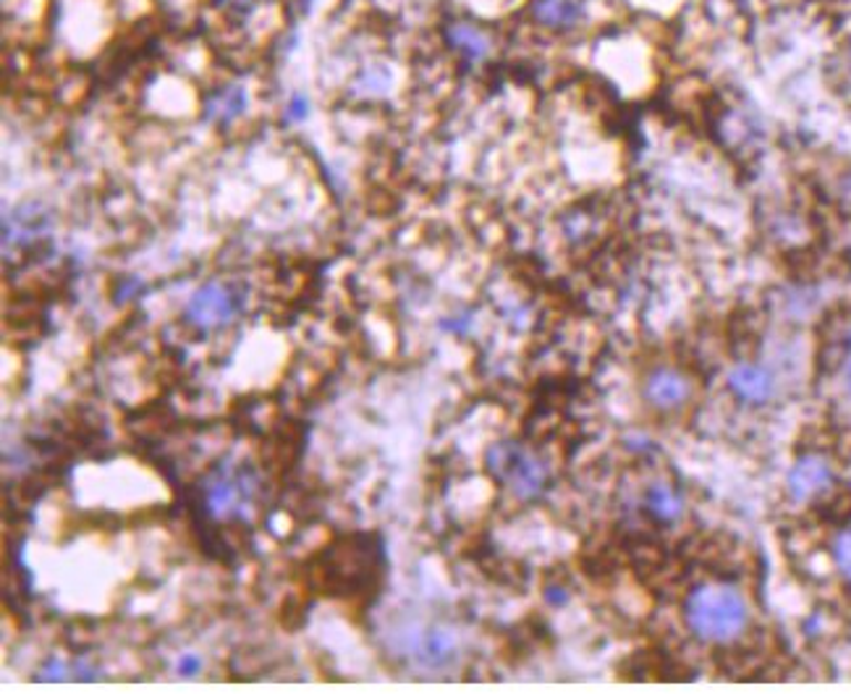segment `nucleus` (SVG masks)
Masks as SVG:
<instances>
[{"mask_svg":"<svg viewBox=\"0 0 851 694\" xmlns=\"http://www.w3.org/2000/svg\"><path fill=\"white\" fill-rule=\"evenodd\" d=\"M684 621L702 642L728 644L739 640L749 624V606L734 585H700L684 606Z\"/></svg>","mask_w":851,"mask_h":694,"instance_id":"1","label":"nucleus"},{"mask_svg":"<svg viewBox=\"0 0 851 694\" xmlns=\"http://www.w3.org/2000/svg\"><path fill=\"white\" fill-rule=\"evenodd\" d=\"M491 462L495 466V472H498L501 477L514 487V493L522 495V498H532V495L543 491L545 470L535 456H529V453L514 449V445H503V449L493 451Z\"/></svg>","mask_w":851,"mask_h":694,"instance_id":"2","label":"nucleus"},{"mask_svg":"<svg viewBox=\"0 0 851 694\" xmlns=\"http://www.w3.org/2000/svg\"><path fill=\"white\" fill-rule=\"evenodd\" d=\"M833 483V466L826 456L820 453H807L801 456L797 464L791 466L789 477H786V487H789V495L799 504L805 501L818 498L820 493H826Z\"/></svg>","mask_w":851,"mask_h":694,"instance_id":"3","label":"nucleus"},{"mask_svg":"<svg viewBox=\"0 0 851 694\" xmlns=\"http://www.w3.org/2000/svg\"><path fill=\"white\" fill-rule=\"evenodd\" d=\"M690 393V378L684 372L673 370V367H658L644 380V399H648L650 407L661 409V412H673V409L684 407Z\"/></svg>","mask_w":851,"mask_h":694,"instance_id":"4","label":"nucleus"},{"mask_svg":"<svg viewBox=\"0 0 851 694\" xmlns=\"http://www.w3.org/2000/svg\"><path fill=\"white\" fill-rule=\"evenodd\" d=\"M728 388L744 403H765L776 391V382H773V375L765 367L742 362L728 372Z\"/></svg>","mask_w":851,"mask_h":694,"instance_id":"5","label":"nucleus"},{"mask_svg":"<svg viewBox=\"0 0 851 694\" xmlns=\"http://www.w3.org/2000/svg\"><path fill=\"white\" fill-rule=\"evenodd\" d=\"M231 313H233V299L223 286H218V283H210V286L200 288L189 304L191 320L200 325L221 323L225 317H231Z\"/></svg>","mask_w":851,"mask_h":694,"instance_id":"6","label":"nucleus"},{"mask_svg":"<svg viewBox=\"0 0 851 694\" xmlns=\"http://www.w3.org/2000/svg\"><path fill=\"white\" fill-rule=\"evenodd\" d=\"M581 13H585L581 0H535L532 3V17L548 30H571Z\"/></svg>","mask_w":851,"mask_h":694,"instance_id":"7","label":"nucleus"},{"mask_svg":"<svg viewBox=\"0 0 851 694\" xmlns=\"http://www.w3.org/2000/svg\"><path fill=\"white\" fill-rule=\"evenodd\" d=\"M445 38H449L453 51H459L466 61L477 63L491 55V38H487L480 27L470 24V21H456V24H451L449 30H445Z\"/></svg>","mask_w":851,"mask_h":694,"instance_id":"8","label":"nucleus"},{"mask_svg":"<svg viewBox=\"0 0 851 694\" xmlns=\"http://www.w3.org/2000/svg\"><path fill=\"white\" fill-rule=\"evenodd\" d=\"M644 508L658 522H679L681 514H684V498L669 483H652L644 491Z\"/></svg>","mask_w":851,"mask_h":694,"instance_id":"9","label":"nucleus"},{"mask_svg":"<svg viewBox=\"0 0 851 694\" xmlns=\"http://www.w3.org/2000/svg\"><path fill=\"white\" fill-rule=\"evenodd\" d=\"M246 105V95L241 87H229L223 90L221 95H216L208 105V116L210 118H218V122H231V118H237L241 111H244Z\"/></svg>","mask_w":851,"mask_h":694,"instance_id":"10","label":"nucleus"},{"mask_svg":"<svg viewBox=\"0 0 851 694\" xmlns=\"http://www.w3.org/2000/svg\"><path fill=\"white\" fill-rule=\"evenodd\" d=\"M833 564L841 571V577L851 582V527L841 529L833 540Z\"/></svg>","mask_w":851,"mask_h":694,"instance_id":"11","label":"nucleus"},{"mask_svg":"<svg viewBox=\"0 0 851 694\" xmlns=\"http://www.w3.org/2000/svg\"><path fill=\"white\" fill-rule=\"evenodd\" d=\"M309 113V103L304 95H294V101H291L288 111H286V118L288 122H302V118H307Z\"/></svg>","mask_w":851,"mask_h":694,"instance_id":"12","label":"nucleus"},{"mask_svg":"<svg viewBox=\"0 0 851 694\" xmlns=\"http://www.w3.org/2000/svg\"><path fill=\"white\" fill-rule=\"evenodd\" d=\"M216 6H221L225 11H246L252 6V0H216Z\"/></svg>","mask_w":851,"mask_h":694,"instance_id":"13","label":"nucleus"},{"mask_svg":"<svg viewBox=\"0 0 851 694\" xmlns=\"http://www.w3.org/2000/svg\"><path fill=\"white\" fill-rule=\"evenodd\" d=\"M841 200H843V202H847V204H849V208H851V174L847 176V179H843V181H841Z\"/></svg>","mask_w":851,"mask_h":694,"instance_id":"14","label":"nucleus"},{"mask_svg":"<svg viewBox=\"0 0 851 694\" xmlns=\"http://www.w3.org/2000/svg\"><path fill=\"white\" fill-rule=\"evenodd\" d=\"M197 665H200V663H197V661H195V658H183V661H181V665H179V669L183 671V674H195V671H197Z\"/></svg>","mask_w":851,"mask_h":694,"instance_id":"15","label":"nucleus"},{"mask_svg":"<svg viewBox=\"0 0 851 694\" xmlns=\"http://www.w3.org/2000/svg\"><path fill=\"white\" fill-rule=\"evenodd\" d=\"M847 388L851 391V357H849V362H847Z\"/></svg>","mask_w":851,"mask_h":694,"instance_id":"16","label":"nucleus"}]
</instances>
